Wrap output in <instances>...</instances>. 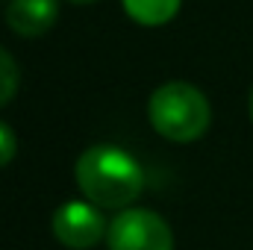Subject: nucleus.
I'll return each mask as SVG.
<instances>
[{
	"mask_svg": "<svg viewBox=\"0 0 253 250\" xmlns=\"http://www.w3.org/2000/svg\"><path fill=\"white\" fill-rule=\"evenodd\" d=\"M74 180L88 203L100 209H129L144 191L141 165L115 144H94L80 153Z\"/></svg>",
	"mask_w": 253,
	"mask_h": 250,
	"instance_id": "obj_1",
	"label": "nucleus"
},
{
	"mask_svg": "<svg viewBox=\"0 0 253 250\" xmlns=\"http://www.w3.org/2000/svg\"><path fill=\"white\" fill-rule=\"evenodd\" d=\"M147 118L162 138L189 144L209 129L212 109H209L206 94L197 85L183 83V80H171V83H162L150 94Z\"/></svg>",
	"mask_w": 253,
	"mask_h": 250,
	"instance_id": "obj_2",
	"label": "nucleus"
},
{
	"mask_svg": "<svg viewBox=\"0 0 253 250\" xmlns=\"http://www.w3.org/2000/svg\"><path fill=\"white\" fill-rule=\"evenodd\" d=\"M109 250H174V233L150 209H124L106 233Z\"/></svg>",
	"mask_w": 253,
	"mask_h": 250,
	"instance_id": "obj_3",
	"label": "nucleus"
},
{
	"mask_svg": "<svg viewBox=\"0 0 253 250\" xmlns=\"http://www.w3.org/2000/svg\"><path fill=\"white\" fill-rule=\"evenodd\" d=\"M109 233V224L103 221L100 206L88 200H65L53 212V236L71 250L94 248Z\"/></svg>",
	"mask_w": 253,
	"mask_h": 250,
	"instance_id": "obj_4",
	"label": "nucleus"
},
{
	"mask_svg": "<svg viewBox=\"0 0 253 250\" xmlns=\"http://www.w3.org/2000/svg\"><path fill=\"white\" fill-rule=\"evenodd\" d=\"M59 18L56 0H9L6 6V24L21 39H39L44 36Z\"/></svg>",
	"mask_w": 253,
	"mask_h": 250,
	"instance_id": "obj_5",
	"label": "nucleus"
},
{
	"mask_svg": "<svg viewBox=\"0 0 253 250\" xmlns=\"http://www.w3.org/2000/svg\"><path fill=\"white\" fill-rule=\"evenodd\" d=\"M124 12L141 27H162L180 12V0H121Z\"/></svg>",
	"mask_w": 253,
	"mask_h": 250,
	"instance_id": "obj_6",
	"label": "nucleus"
},
{
	"mask_svg": "<svg viewBox=\"0 0 253 250\" xmlns=\"http://www.w3.org/2000/svg\"><path fill=\"white\" fill-rule=\"evenodd\" d=\"M18 85H21V71L12 59V53L0 47V106L15 97Z\"/></svg>",
	"mask_w": 253,
	"mask_h": 250,
	"instance_id": "obj_7",
	"label": "nucleus"
},
{
	"mask_svg": "<svg viewBox=\"0 0 253 250\" xmlns=\"http://www.w3.org/2000/svg\"><path fill=\"white\" fill-rule=\"evenodd\" d=\"M18 153V138H15V129L9 124L0 121V168H6Z\"/></svg>",
	"mask_w": 253,
	"mask_h": 250,
	"instance_id": "obj_8",
	"label": "nucleus"
},
{
	"mask_svg": "<svg viewBox=\"0 0 253 250\" xmlns=\"http://www.w3.org/2000/svg\"><path fill=\"white\" fill-rule=\"evenodd\" d=\"M71 3H94V0H71Z\"/></svg>",
	"mask_w": 253,
	"mask_h": 250,
	"instance_id": "obj_9",
	"label": "nucleus"
},
{
	"mask_svg": "<svg viewBox=\"0 0 253 250\" xmlns=\"http://www.w3.org/2000/svg\"><path fill=\"white\" fill-rule=\"evenodd\" d=\"M251 115H253V91H251Z\"/></svg>",
	"mask_w": 253,
	"mask_h": 250,
	"instance_id": "obj_10",
	"label": "nucleus"
}]
</instances>
